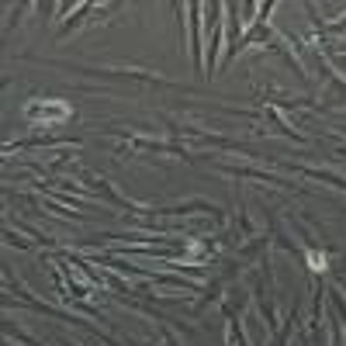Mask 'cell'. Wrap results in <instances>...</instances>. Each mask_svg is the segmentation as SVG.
Returning <instances> with one entry per match:
<instances>
[{
	"mask_svg": "<svg viewBox=\"0 0 346 346\" xmlns=\"http://www.w3.org/2000/svg\"><path fill=\"white\" fill-rule=\"evenodd\" d=\"M28 114H42V107H28ZM45 114H56V118H63L66 107H63V104H56V107H45Z\"/></svg>",
	"mask_w": 346,
	"mask_h": 346,
	"instance_id": "1",
	"label": "cell"
}]
</instances>
